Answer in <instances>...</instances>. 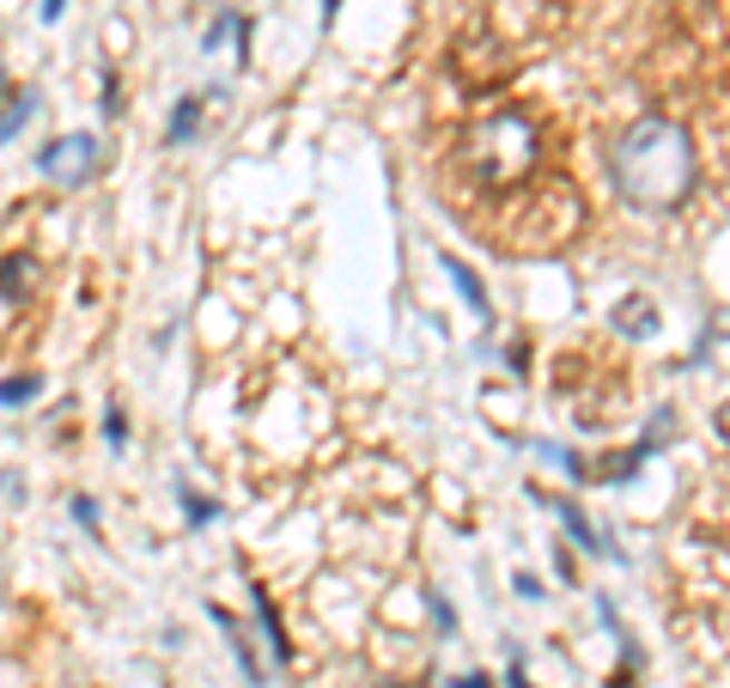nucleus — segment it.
<instances>
[{"label": "nucleus", "mask_w": 730, "mask_h": 688, "mask_svg": "<svg viewBox=\"0 0 730 688\" xmlns=\"http://www.w3.org/2000/svg\"><path fill=\"white\" fill-rule=\"evenodd\" d=\"M694 177H700L694 135L670 116H639L609 153V184L639 214H675L694 196Z\"/></svg>", "instance_id": "1"}, {"label": "nucleus", "mask_w": 730, "mask_h": 688, "mask_svg": "<svg viewBox=\"0 0 730 688\" xmlns=\"http://www.w3.org/2000/svg\"><path fill=\"white\" fill-rule=\"evenodd\" d=\"M463 165L468 177H481V184H517V177L536 165V122H530L524 110H500L487 116V122H475L463 135Z\"/></svg>", "instance_id": "2"}, {"label": "nucleus", "mask_w": 730, "mask_h": 688, "mask_svg": "<svg viewBox=\"0 0 730 688\" xmlns=\"http://www.w3.org/2000/svg\"><path fill=\"white\" fill-rule=\"evenodd\" d=\"M37 171H43L56 189L91 184V171H98V135H61V140H49V147L37 153Z\"/></svg>", "instance_id": "3"}, {"label": "nucleus", "mask_w": 730, "mask_h": 688, "mask_svg": "<svg viewBox=\"0 0 730 688\" xmlns=\"http://www.w3.org/2000/svg\"><path fill=\"white\" fill-rule=\"evenodd\" d=\"M609 330L628 335V342H645V335H658V305H651L645 293H628L615 311H609Z\"/></svg>", "instance_id": "4"}, {"label": "nucleus", "mask_w": 730, "mask_h": 688, "mask_svg": "<svg viewBox=\"0 0 730 688\" xmlns=\"http://www.w3.org/2000/svg\"><path fill=\"white\" fill-rule=\"evenodd\" d=\"M201 110H207V92L177 98L171 122H165V147H189V140H195V128H201Z\"/></svg>", "instance_id": "5"}, {"label": "nucleus", "mask_w": 730, "mask_h": 688, "mask_svg": "<svg viewBox=\"0 0 730 688\" xmlns=\"http://www.w3.org/2000/svg\"><path fill=\"white\" fill-rule=\"evenodd\" d=\"M554 512H560V524L572 530V542H579L584 554H615V561H621V549H609V542L596 537V524H591V518H584V512H579V505H572V500H554Z\"/></svg>", "instance_id": "6"}, {"label": "nucleus", "mask_w": 730, "mask_h": 688, "mask_svg": "<svg viewBox=\"0 0 730 688\" xmlns=\"http://www.w3.org/2000/svg\"><path fill=\"white\" fill-rule=\"evenodd\" d=\"M207 616H214L219 621V633H226V640H231V652H238V665H244V682H256V688H263V665H256V652H250V640H244V628H238V616H231V609H207Z\"/></svg>", "instance_id": "7"}, {"label": "nucleus", "mask_w": 730, "mask_h": 688, "mask_svg": "<svg viewBox=\"0 0 730 688\" xmlns=\"http://www.w3.org/2000/svg\"><path fill=\"white\" fill-rule=\"evenodd\" d=\"M445 275L456 281V293L468 298V311H475L481 323H493V305H487V293H481V275H475V268L463 263V256H445Z\"/></svg>", "instance_id": "8"}, {"label": "nucleus", "mask_w": 730, "mask_h": 688, "mask_svg": "<svg viewBox=\"0 0 730 688\" xmlns=\"http://www.w3.org/2000/svg\"><path fill=\"white\" fill-rule=\"evenodd\" d=\"M37 116V92H0V147Z\"/></svg>", "instance_id": "9"}, {"label": "nucleus", "mask_w": 730, "mask_h": 688, "mask_svg": "<svg viewBox=\"0 0 730 688\" xmlns=\"http://www.w3.org/2000/svg\"><path fill=\"white\" fill-rule=\"evenodd\" d=\"M256 621H263V640L274 646V658L286 665V658H293V646H286V633H280V616H274V603H268V591H263V586H256Z\"/></svg>", "instance_id": "10"}, {"label": "nucleus", "mask_w": 730, "mask_h": 688, "mask_svg": "<svg viewBox=\"0 0 730 688\" xmlns=\"http://www.w3.org/2000/svg\"><path fill=\"white\" fill-rule=\"evenodd\" d=\"M31 281H37V268L24 263V256H7V263H0V298H24Z\"/></svg>", "instance_id": "11"}, {"label": "nucleus", "mask_w": 730, "mask_h": 688, "mask_svg": "<svg viewBox=\"0 0 730 688\" xmlns=\"http://www.w3.org/2000/svg\"><path fill=\"white\" fill-rule=\"evenodd\" d=\"M37 384H43L37 372H24V379H7V384H0V409H19V402H31Z\"/></svg>", "instance_id": "12"}, {"label": "nucleus", "mask_w": 730, "mask_h": 688, "mask_svg": "<svg viewBox=\"0 0 730 688\" xmlns=\"http://www.w3.org/2000/svg\"><path fill=\"white\" fill-rule=\"evenodd\" d=\"M103 439H110V445L122 451V439H128V421H122V409H103Z\"/></svg>", "instance_id": "13"}, {"label": "nucleus", "mask_w": 730, "mask_h": 688, "mask_svg": "<svg viewBox=\"0 0 730 688\" xmlns=\"http://www.w3.org/2000/svg\"><path fill=\"white\" fill-rule=\"evenodd\" d=\"M182 512H189V524H207V518H214V505L195 500V493H182Z\"/></svg>", "instance_id": "14"}, {"label": "nucleus", "mask_w": 730, "mask_h": 688, "mask_svg": "<svg viewBox=\"0 0 730 688\" xmlns=\"http://www.w3.org/2000/svg\"><path fill=\"white\" fill-rule=\"evenodd\" d=\"M73 518H80L86 530H98V505H91V500H73Z\"/></svg>", "instance_id": "15"}, {"label": "nucleus", "mask_w": 730, "mask_h": 688, "mask_svg": "<svg viewBox=\"0 0 730 688\" xmlns=\"http://www.w3.org/2000/svg\"><path fill=\"white\" fill-rule=\"evenodd\" d=\"M226 31H231V19H214V24H207V49H219V43H226Z\"/></svg>", "instance_id": "16"}, {"label": "nucleus", "mask_w": 730, "mask_h": 688, "mask_svg": "<svg viewBox=\"0 0 730 688\" xmlns=\"http://www.w3.org/2000/svg\"><path fill=\"white\" fill-rule=\"evenodd\" d=\"M61 7H68V0H43V19L56 24V19H61Z\"/></svg>", "instance_id": "17"}, {"label": "nucleus", "mask_w": 730, "mask_h": 688, "mask_svg": "<svg viewBox=\"0 0 730 688\" xmlns=\"http://www.w3.org/2000/svg\"><path fill=\"white\" fill-rule=\"evenodd\" d=\"M719 433H724V439H730V396H724V402H719Z\"/></svg>", "instance_id": "18"}, {"label": "nucleus", "mask_w": 730, "mask_h": 688, "mask_svg": "<svg viewBox=\"0 0 730 688\" xmlns=\"http://www.w3.org/2000/svg\"><path fill=\"white\" fill-rule=\"evenodd\" d=\"M456 688H487V677H475V670H468V677H456Z\"/></svg>", "instance_id": "19"}, {"label": "nucleus", "mask_w": 730, "mask_h": 688, "mask_svg": "<svg viewBox=\"0 0 730 688\" xmlns=\"http://www.w3.org/2000/svg\"><path fill=\"white\" fill-rule=\"evenodd\" d=\"M505 688H530V682H524V670H517V665H512V677H505Z\"/></svg>", "instance_id": "20"}, {"label": "nucleus", "mask_w": 730, "mask_h": 688, "mask_svg": "<svg viewBox=\"0 0 730 688\" xmlns=\"http://www.w3.org/2000/svg\"><path fill=\"white\" fill-rule=\"evenodd\" d=\"M335 12H342V0H323V19H329V24H335Z\"/></svg>", "instance_id": "21"}, {"label": "nucleus", "mask_w": 730, "mask_h": 688, "mask_svg": "<svg viewBox=\"0 0 730 688\" xmlns=\"http://www.w3.org/2000/svg\"><path fill=\"white\" fill-rule=\"evenodd\" d=\"M0 92H7V80H0Z\"/></svg>", "instance_id": "22"}]
</instances>
